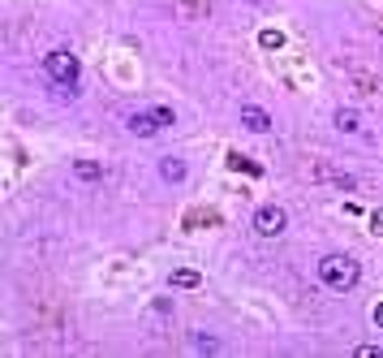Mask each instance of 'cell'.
<instances>
[{"label": "cell", "mask_w": 383, "mask_h": 358, "mask_svg": "<svg viewBox=\"0 0 383 358\" xmlns=\"http://www.w3.org/2000/svg\"><path fill=\"white\" fill-rule=\"evenodd\" d=\"M319 281L327 289L345 293V289H353L362 281V268H358V259H349V254H327V259L319 264Z\"/></svg>", "instance_id": "1"}, {"label": "cell", "mask_w": 383, "mask_h": 358, "mask_svg": "<svg viewBox=\"0 0 383 358\" xmlns=\"http://www.w3.org/2000/svg\"><path fill=\"white\" fill-rule=\"evenodd\" d=\"M43 74L52 78V86H57V95L65 91V95H74L78 91V57H69V52H47L43 57Z\"/></svg>", "instance_id": "2"}, {"label": "cell", "mask_w": 383, "mask_h": 358, "mask_svg": "<svg viewBox=\"0 0 383 358\" xmlns=\"http://www.w3.org/2000/svg\"><path fill=\"white\" fill-rule=\"evenodd\" d=\"M297 173H302L306 181H327V186H341V190H353V186H358L349 173H341L336 164H327V160H319V156H302V160H297Z\"/></svg>", "instance_id": "3"}, {"label": "cell", "mask_w": 383, "mask_h": 358, "mask_svg": "<svg viewBox=\"0 0 383 358\" xmlns=\"http://www.w3.org/2000/svg\"><path fill=\"white\" fill-rule=\"evenodd\" d=\"M285 225H289V216H285L280 203H263V208L254 212V233L258 237H280Z\"/></svg>", "instance_id": "4"}, {"label": "cell", "mask_w": 383, "mask_h": 358, "mask_svg": "<svg viewBox=\"0 0 383 358\" xmlns=\"http://www.w3.org/2000/svg\"><path fill=\"white\" fill-rule=\"evenodd\" d=\"M341 69L349 74V82L358 86V95H375V91H379V78H375L370 69H362L358 61H349V57H341Z\"/></svg>", "instance_id": "5"}, {"label": "cell", "mask_w": 383, "mask_h": 358, "mask_svg": "<svg viewBox=\"0 0 383 358\" xmlns=\"http://www.w3.org/2000/svg\"><path fill=\"white\" fill-rule=\"evenodd\" d=\"M241 125H246L250 134H267V130H271V117H267L258 104H246V108H241Z\"/></svg>", "instance_id": "6"}, {"label": "cell", "mask_w": 383, "mask_h": 358, "mask_svg": "<svg viewBox=\"0 0 383 358\" xmlns=\"http://www.w3.org/2000/svg\"><path fill=\"white\" fill-rule=\"evenodd\" d=\"M125 125H130V134H138V138H151V134H159V130H164V125L155 121V113H130V121H125Z\"/></svg>", "instance_id": "7"}, {"label": "cell", "mask_w": 383, "mask_h": 358, "mask_svg": "<svg viewBox=\"0 0 383 358\" xmlns=\"http://www.w3.org/2000/svg\"><path fill=\"white\" fill-rule=\"evenodd\" d=\"M74 177L86 181V186H95V181H103V164L99 160H74Z\"/></svg>", "instance_id": "8"}, {"label": "cell", "mask_w": 383, "mask_h": 358, "mask_svg": "<svg viewBox=\"0 0 383 358\" xmlns=\"http://www.w3.org/2000/svg\"><path fill=\"white\" fill-rule=\"evenodd\" d=\"M177 9H181V18H190V22H202V18L211 13V0H177Z\"/></svg>", "instance_id": "9"}, {"label": "cell", "mask_w": 383, "mask_h": 358, "mask_svg": "<svg viewBox=\"0 0 383 358\" xmlns=\"http://www.w3.org/2000/svg\"><path fill=\"white\" fill-rule=\"evenodd\" d=\"M168 285H173V289H198V285H202V276H198L194 268H173Z\"/></svg>", "instance_id": "10"}, {"label": "cell", "mask_w": 383, "mask_h": 358, "mask_svg": "<svg viewBox=\"0 0 383 358\" xmlns=\"http://www.w3.org/2000/svg\"><path fill=\"white\" fill-rule=\"evenodd\" d=\"M159 177L164 181H185V160H177V156H168V160H159Z\"/></svg>", "instance_id": "11"}, {"label": "cell", "mask_w": 383, "mask_h": 358, "mask_svg": "<svg viewBox=\"0 0 383 358\" xmlns=\"http://www.w3.org/2000/svg\"><path fill=\"white\" fill-rule=\"evenodd\" d=\"M332 121H336V130H341V134H358V130H362V117H358L353 108H336V117H332Z\"/></svg>", "instance_id": "12"}, {"label": "cell", "mask_w": 383, "mask_h": 358, "mask_svg": "<svg viewBox=\"0 0 383 358\" xmlns=\"http://www.w3.org/2000/svg\"><path fill=\"white\" fill-rule=\"evenodd\" d=\"M190 349H198V354H215V349H220V341H211V337H190Z\"/></svg>", "instance_id": "13"}, {"label": "cell", "mask_w": 383, "mask_h": 358, "mask_svg": "<svg viewBox=\"0 0 383 358\" xmlns=\"http://www.w3.org/2000/svg\"><path fill=\"white\" fill-rule=\"evenodd\" d=\"M229 164H233V169H241V173H250V177H254V173H263L250 156H229Z\"/></svg>", "instance_id": "14"}, {"label": "cell", "mask_w": 383, "mask_h": 358, "mask_svg": "<svg viewBox=\"0 0 383 358\" xmlns=\"http://www.w3.org/2000/svg\"><path fill=\"white\" fill-rule=\"evenodd\" d=\"M258 43H263V47H285V35H280V30H263Z\"/></svg>", "instance_id": "15"}, {"label": "cell", "mask_w": 383, "mask_h": 358, "mask_svg": "<svg viewBox=\"0 0 383 358\" xmlns=\"http://www.w3.org/2000/svg\"><path fill=\"white\" fill-rule=\"evenodd\" d=\"M151 113H155V121H159L164 130H168V125L177 121V113H173V108H164V104H159V108H151Z\"/></svg>", "instance_id": "16"}, {"label": "cell", "mask_w": 383, "mask_h": 358, "mask_svg": "<svg viewBox=\"0 0 383 358\" xmlns=\"http://www.w3.org/2000/svg\"><path fill=\"white\" fill-rule=\"evenodd\" d=\"M358 358H383V345H358Z\"/></svg>", "instance_id": "17"}, {"label": "cell", "mask_w": 383, "mask_h": 358, "mask_svg": "<svg viewBox=\"0 0 383 358\" xmlns=\"http://www.w3.org/2000/svg\"><path fill=\"white\" fill-rule=\"evenodd\" d=\"M370 233H383V208L370 212Z\"/></svg>", "instance_id": "18"}, {"label": "cell", "mask_w": 383, "mask_h": 358, "mask_svg": "<svg viewBox=\"0 0 383 358\" xmlns=\"http://www.w3.org/2000/svg\"><path fill=\"white\" fill-rule=\"evenodd\" d=\"M375 324H379V328H383V302H379V306H375Z\"/></svg>", "instance_id": "19"}]
</instances>
